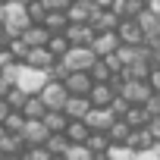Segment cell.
<instances>
[{
    "instance_id": "obj_1",
    "label": "cell",
    "mask_w": 160,
    "mask_h": 160,
    "mask_svg": "<svg viewBox=\"0 0 160 160\" xmlns=\"http://www.w3.org/2000/svg\"><path fill=\"white\" fill-rule=\"evenodd\" d=\"M3 28H7L10 41H13V38H22V35L32 28V19H28V10H25V3H19V0H10V3H7Z\"/></svg>"
},
{
    "instance_id": "obj_2",
    "label": "cell",
    "mask_w": 160,
    "mask_h": 160,
    "mask_svg": "<svg viewBox=\"0 0 160 160\" xmlns=\"http://www.w3.org/2000/svg\"><path fill=\"white\" fill-rule=\"evenodd\" d=\"M50 82L47 78V72H38V69H28L25 63H22V69H19V78H16V88L19 91H25L28 98H38L41 91H44V85Z\"/></svg>"
},
{
    "instance_id": "obj_3",
    "label": "cell",
    "mask_w": 160,
    "mask_h": 160,
    "mask_svg": "<svg viewBox=\"0 0 160 160\" xmlns=\"http://www.w3.org/2000/svg\"><path fill=\"white\" fill-rule=\"evenodd\" d=\"M116 94H119L129 107H148V101L154 98V91H151L148 82H122V85L116 88Z\"/></svg>"
},
{
    "instance_id": "obj_4",
    "label": "cell",
    "mask_w": 160,
    "mask_h": 160,
    "mask_svg": "<svg viewBox=\"0 0 160 160\" xmlns=\"http://www.w3.org/2000/svg\"><path fill=\"white\" fill-rule=\"evenodd\" d=\"M60 63H63L66 72H91V66L98 63V57L91 53V47H72Z\"/></svg>"
},
{
    "instance_id": "obj_5",
    "label": "cell",
    "mask_w": 160,
    "mask_h": 160,
    "mask_svg": "<svg viewBox=\"0 0 160 160\" xmlns=\"http://www.w3.org/2000/svg\"><path fill=\"white\" fill-rule=\"evenodd\" d=\"M119 35L116 32H104V35H94V41H91V53L98 57V60H110V57H116L119 53Z\"/></svg>"
},
{
    "instance_id": "obj_6",
    "label": "cell",
    "mask_w": 160,
    "mask_h": 160,
    "mask_svg": "<svg viewBox=\"0 0 160 160\" xmlns=\"http://www.w3.org/2000/svg\"><path fill=\"white\" fill-rule=\"evenodd\" d=\"M38 98L44 101L47 113H53V110H63V107H66V101H69V94H66L63 82H47V85H44V91H41Z\"/></svg>"
},
{
    "instance_id": "obj_7",
    "label": "cell",
    "mask_w": 160,
    "mask_h": 160,
    "mask_svg": "<svg viewBox=\"0 0 160 160\" xmlns=\"http://www.w3.org/2000/svg\"><path fill=\"white\" fill-rule=\"evenodd\" d=\"M63 88H66L69 98H88L91 88H94V82H91V75H88V72H69V75H66V82H63Z\"/></svg>"
},
{
    "instance_id": "obj_8",
    "label": "cell",
    "mask_w": 160,
    "mask_h": 160,
    "mask_svg": "<svg viewBox=\"0 0 160 160\" xmlns=\"http://www.w3.org/2000/svg\"><path fill=\"white\" fill-rule=\"evenodd\" d=\"M94 13L98 10H94L91 0H72L69 10H66V19H69V25H91V16Z\"/></svg>"
},
{
    "instance_id": "obj_9",
    "label": "cell",
    "mask_w": 160,
    "mask_h": 160,
    "mask_svg": "<svg viewBox=\"0 0 160 160\" xmlns=\"http://www.w3.org/2000/svg\"><path fill=\"white\" fill-rule=\"evenodd\" d=\"M119 44H126V47H144V32H141V25L135 22V19H126V22H119Z\"/></svg>"
},
{
    "instance_id": "obj_10",
    "label": "cell",
    "mask_w": 160,
    "mask_h": 160,
    "mask_svg": "<svg viewBox=\"0 0 160 160\" xmlns=\"http://www.w3.org/2000/svg\"><path fill=\"white\" fill-rule=\"evenodd\" d=\"M57 63H60V60H53V53H50L47 47H35V50H28V57H25V66H28V69H38V72H50Z\"/></svg>"
},
{
    "instance_id": "obj_11",
    "label": "cell",
    "mask_w": 160,
    "mask_h": 160,
    "mask_svg": "<svg viewBox=\"0 0 160 160\" xmlns=\"http://www.w3.org/2000/svg\"><path fill=\"white\" fill-rule=\"evenodd\" d=\"M113 122H116L113 110H94V107H91V113L85 116V126H88L91 132H98V135H107Z\"/></svg>"
},
{
    "instance_id": "obj_12",
    "label": "cell",
    "mask_w": 160,
    "mask_h": 160,
    "mask_svg": "<svg viewBox=\"0 0 160 160\" xmlns=\"http://www.w3.org/2000/svg\"><path fill=\"white\" fill-rule=\"evenodd\" d=\"M47 138H50V132H47L44 122H28V119H25V129H22V141H25V148H44Z\"/></svg>"
},
{
    "instance_id": "obj_13",
    "label": "cell",
    "mask_w": 160,
    "mask_h": 160,
    "mask_svg": "<svg viewBox=\"0 0 160 160\" xmlns=\"http://www.w3.org/2000/svg\"><path fill=\"white\" fill-rule=\"evenodd\" d=\"M116 98H119V94H116V88H113V85H94V88H91V94H88V101H91V107H94V110H110Z\"/></svg>"
},
{
    "instance_id": "obj_14",
    "label": "cell",
    "mask_w": 160,
    "mask_h": 160,
    "mask_svg": "<svg viewBox=\"0 0 160 160\" xmlns=\"http://www.w3.org/2000/svg\"><path fill=\"white\" fill-rule=\"evenodd\" d=\"M63 113H66L69 122H85V116L91 113V101L88 98H69L66 107H63Z\"/></svg>"
},
{
    "instance_id": "obj_15",
    "label": "cell",
    "mask_w": 160,
    "mask_h": 160,
    "mask_svg": "<svg viewBox=\"0 0 160 160\" xmlns=\"http://www.w3.org/2000/svg\"><path fill=\"white\" fill-rule=\"evenodd\" d=\"M63 35H66L69 47H91V41H94V28L91 25H69Z\"/></svg>"
},
{
    "instance_id": "obj_16",
    "label": "cell",
    "mask_w": 160,
    "mask_h": 160,
    "mask_svg": "<svg viewBox=\"0 0 160 160\" xmlns=\"http://www.w3.org/2000/svg\"><path fill=\"white\" fill-rule=\"evenodd\" d=\"M119 16H113L110 10H98L94 16H91V28H94V35H104V32H119Z\"/></svg>"
},
{
    "instance_id": "obj_17",
    "label": "cell",
    "mask_w": 160,
    "mask_h": 160,
    "mask_svg": "<svg viewBox=\"0 0 160 160\" xmlns=\"http://www.w3.org/2000/svg\"><path fill=\"white\" fill-rule=\"evenodd\" d=\"M122 119L129 122V129H132V132H138V129H148V126L154 122V116L148 113V107H129V113H126Z\"/></svg>"
},
{
    "instance_id": "obj_18",
    "label": "cell",
    "mask_w": 160,
    "mask_h": 160,
    "mask_svg": "<svg viewBox=\"0 0 160 160\" xmlns=\"http://www.w3.org/2000/svg\"><path fill=\"white\" fill-rule=\"evenodd\" d=\"M135 154H144V151H151L157 141H154V135H151V129H138V132H132L129 135V141H126Z\"/></svg>"
},
{
    "instance_id": "obj_19",
    "label": "cell",
    "mask_w": 160,
    "mask_h": 160,
    "mask_svg": "<svg viewBox=\"0 0 160 160\" xmlns=\"http://www.w3.org/2000/svg\"><path fill=\"white\" fill-rule=\"evenodd\" d=\"M22 41L28 44V50H35V47H47V41H50V32H47L44 25H32V28L22 35Z\"/></svg>"
},
{
    "instance_id": "obj_20",
    "label": "cell",
    "mask_w": 160,
    "mask_h": 160,
    "mask_svg": "<svg viewBox=\"0 0 160 160\" xmlns=\"http://www.w3.org/2000/svg\"><path fill=\"white\" fill-rule=\"evenodd\" d=\"M41 122L47 126V132H50V135H63V132L69 129V119H66V113H63V110H53V113H47Z\"/></svg>"
},
{
    "instance_id": "obj_21",
    "label": "cell",
    "mask_w": 160,
    "mask_h": 160,
    "mask_svg": "<svg viewBox=\"0 0 160 160\" xmlns=\"http://www.w3.org/2000/svg\"><path fill=\"white\" fill-rule=\"evenodd\" d=\"M88 75H91V82H94V85H110V82H113V78H116L107 60H98V63L91 66V72H88Z\"/></svg>"
},
{
    "instance_id": "obj_22",
    "label": "cell",
    "mask_w": 160,
    "mask_h": 160,
    "mask_svg": "<svg viewBox=\"0 0 160 160\" xmlns=\"http://www.w3.org/2000/svg\"><path fill=\"white\" fill-rule=\"evenodd\" d=\"M0 154H3V157H22V154H25L22 135H7L3 141H0Z\"/></svg>"
},
{
    "instance_id": "obj_23",
    "label": "cell",
    "mask_w": 160,
    "mask_h": 160,
    "mask_svg": "<svg viewBox=\"0 0 160 160\" xmlns=\"http://www.w3.org/2000/svg\"><path fill=\"white\" fill-rule=\"evenodd\" d=\"M63 135H66L69 144H85V141L91 138V129H88L85 122H69V129H66Z\"/></svg>"
},
{
    "instance_id": "obj_24",
    "label": "cell",
    "mask_w": 160,
    "mask_h": 160,
    "mask_svg": "<svg viewBox=\"0 0 160 160\" xmlns=\"http://www.w3.org/2000/svg\"><path fill=\"white\" fill-rule=\"evenodd\" d=\"M129 135H132V129H129V122H126V119H116V122L110 126V132H107L110 144H126V141H129Z\"/></svg>"
},
{
    "instance_id": "obj_25",
    "label": "cell",
    "mask_w": 160,
    "mask_h": 160,
    "mask_svg": "<svg viewBox=\"0 0 160 160\" xmlns=\"http://www.w3.org/2000/svg\"><path fill=\"white\" fill-rule=\"evenodd\" d=\"M44 28H47L50 35H63V32L69 28V19H66V13H47V19H44Z\"/></svg>"
},
{
    "instance_id": "obj_26",
    "label": "cell",
    "mask_w": 160,
    "mask_h": 160,
    "mask_svg": "<svg viewBox=\"0 0 160 160\" xmlns=\"http://www.w3.org/2000/svg\"><path fill=\"white\" fill-rule=\"evenodd\" d=\"M47 50L53 53V60H63L72 47H69V41H66V35H50V41H47Z\"/></svg>"
},
{
    "instance_id": "obj_27",
    "label": "cell",
    "mask_w": 160,
    "mask_h": 160,
    "mask_svg": "<svg viewBox=\"0 0 160 160\" xmlns=\"http://www.w3.org/2000/svg\"><path fill=\"white\" fill-rule=\"evenodd\" d=\"M44 148H47V154H50V157H66V151H69L72 144L66 141V135H50Z\"/></svg>"
},
{
    "instance_id": "obj_28",
    "label": "cell",
    "mask_w": 160,
    "mask_h": 160,
    "mask_svg": "<svg viewBox=\"0 0 160 160\" xmlns=\"http://www.w3.org/2000/svg\"><path fill=\"white\" fill-rule=\"evenodd\" d=\"M25 10H28V19H32V25H44V19H47V10H44V3H41V0H32V3H25Z\"/></svg>"
},
{
    "instance_id": "obj_29",
    "label": "cell",
    "mask_w": 160,
    "mask_h": 160,
    "mask_svg": "<svg viewBox=\"0 0 160 160\" xmlns=\"http://www.w3.org/2000/svg\"><path fill=\"white\" fill-rule=\"evenodd\" d=\"M7 50H10V57H13L16 63H25V57H28V44H25L22 38H13V41L7 44Z\"/></svg>"
},
{
    "instance_id": "obj_30",
    "label": "cell",
    "mask_w": 160,
    "mask_h": 160,
    "mask_svg": "<svg viewBox=\"0 0 160 160\" xmlns=\"http://www.w3.org/2000/svg\"><path fill=\"white\" fill-rule=\"evenodd\" d=\"M25 101H28V94H25V91H19V88H10V94H7V104H10V110H13V113H22Z\"/></svg>"
},
{
    "instance_id": "obj_31",
    "label": "cell",
    "mask_w": 160,
    "mask_h": 160,
    "mask_svg": "<svg viewBox=\"0 0 160 160\" xmlns=\"http://www.w3.org/2000/svg\"><path fill=\"white\" fill-rule=\"evenodd\" d=\"M3 129H7V135H22V129H25V116H22V113H10L7 122H3Z\"/></svg>"
},
{
    "instance_id": "obj_32",
    "label": "cell",
    "mask_w": 160,
    "mask_h": 160,
    "mask_svg": "<svg viewBox=\"0 0 160 160\" xmlns=\"http://www.w3.org/2000/svg\"><path fill=\"white\" fill-rule=\"evenodd\" d=\"M107 160H135V151H132L129 144H110Z\"/></svg>"
},
{
    "instance_id": "obj_33",
    "label": "cell",
    "mask_w": 160,
    "mask_h": 160,
    "mask_svg": "<svg viewBox=\"0 0 160 160\" xmlns=\"http://www.w3.org/2000/svg\"><path fill=\"white\" fill-rule=\"evenodd\" d=\"M66 160H94V154H91L85 144H72V148L66 151Z\"/></svg>"
},
{
    "instance_id": "obj_34",
    "label": "cell",
    "mask_w": 160,
    "mask_h": 160,
    "mask_svg": "<svg viewBox=\"0 0 160 160\" xmlns=\"http://www.w3.org/2000/svg\"><path fill=\"white\" fill-rule=\"evenodd\" d=\"M22 160H53V157L47 154V148H25Z\"/></svg>"
},
{
    "instance_id": "obj_35",
    "label": "cell",
    "mask_w": 160,
    "mask_h": 160,
    "mask_svg": "<svg viewBox=\"0 0 160 160\" xmlns=\"http://www.w3.org/2000/svg\"><path fill=\"white\" fill-rule=\"evenodd\" d=\"M41 3H44V10H47V13H66L72 0H41Z\"/></svg>"
},
{
    "instance_id": "obj_36",
    "label": "cell",
    "mask_w": 160,
    "mask_h": 160,
    "mask_svg": "<svg viewBox=\"0 0 160 160\" xmlns=\"http://www.w3.org/2000/svg\"><path fill=\"white\" fill-rule=\"evenodd\" d=\"M148 85H151V91H154V94H160V69H151Z\"/></svg>"
},
{
    "instance_id": "obj_37",
    "label": "cell",
    "mask_w": 160,
    "mask_h": 160,
    "mask_svg": "<svg viewBox=\"0 0 160 160\" xmlns=\"http://www.w3.org/2000/svg\"><path fill=\"white\" fill-rule=\"evenodd\" d=\"M13 63H16V60L10 57V50H0V72H3L7 66H13Z\"/></svg>"
},
{
    "instance_id": "obj_38",
    "label": "cell",
    "mask_w": 160,
    "mask_h": 160,
    "mask_svg": "<svg viewBox=\"0 0 160 160\" xmlns=\"http://www.w3.org/2000/svg\"><path fill=\"white\" fill-rule=\"evenodd\" d=\"M135 160H160V154L151 148V151H144V154H135Z\"/></svg>"
},
{
    "instance_id": "obj_39",
    "label": "cell",
    "mask_w": 160,
    "mask_h": 160,
    "mask_svg": "<svg viewBox=\"0 0 160 160\" xmlns=\"http://www.w3.org/2000/svg\"><path fill=\"white\" fill-rule=\"evenodd\" d=\"M91 3H94V10H113L116 0H91Z\"/></svg>"
},
{
    "instance_id": "obj_40",
    "label": "cell",
    "mask_w": 160,
    "mask_h": 160,
    "mask_svg": "<svg viewBox=\"0 0 160 160\" xmlns=\"http://www.w3.org/2000/svg\"><path fill=\"white\" fill-rule=\"evenodd\" d=\"M10 113H13V110H10V104H7V101H0V126L7 122V116H10Z\"/></svg>"
},
{
    "instance_id": "obj_41",
    "label": "cell",
    "mask_w": 160,
    "mask_h": 160,
    "mask_svg": "<svg viewBox=\"0 0 160 160\" xmlns=\"http://www.w3.org/2000/svg\"><path fill=\"white\" fill-rule=\"evenodd\" d=\"M148 129H151V135H154V141H160V116H157V119H154V122H151Z\"/></svg>"
},
{
    "instance_id": "obj_42",
    "label": "cell",
    "mask_w": 160,
    "mask_h": 160,
    "mask_svg": "<svg viewBox=\"0 0 160 160\" xmlns=\"http://www.w3.org/2000/svg\"><path fill=\"white\" fill-rule=\"evenodd\" d=\"M7 44H10V35H7L3 25H0V50H7Z\"/></svg>"
},
{
    "instance_id": "obj_43",
    "label": "cell",
    "mask_w": 160,
    "mask_h": 160,
    "mask_svg": "<svg viewBox=\"0 0 160 160\" xmlns=\"http://www.w3.org/2000/svg\"><path fill=\"white\" fill-rule=\"evenodd\" d=\"M148 10H154V13L160 16V0H148Z\"/></svg>"
},
{
    "instance_id": "obj_44",
    "label": "cell",
    "mask_w": 160,
    "mask_h": 160,
    "mask_svg": "<svg viewBox=\"0 0 160 160\" xmlns=\"http://www.w3.org/2000/svg\"><path fill=\"white\" fill-rule=\"evenodd\" d=\"M3 138H7V129H3V126H0V141H3Z\"/></svg>"
},
{
    "instance_id": "obj_45",
    "label": "cell",
    "mask_w": 160,
    "mask_h": 160,
    "mask_svg": "<svg viewBox=\"0 0 160 160\" xmlns=\"http://www.w3.org/2000/svg\"><path fill=\"white\" fill-rule=\"evenodd\" d=\"M94 160H107V154H101V157H94Z\"/></svg>"
},
{
    "instance_id": "obj_46",
    "label": "cell",
    "mask_w": 160,
    "mask_h": 160,
    "mask_svg": "<svg viewBox=\"0 0 160 160\" xmlns=\"http://www.w3.org/2000/svg\"><path fill=\"white\" fill-rule=\"evenodd\" d=\"M7 160H22V157H7Z\"/></svg>"
},
{
    "instance_id": "obj_47",
    "label": "cell",
    "mask_w": 160,
    "mask_h": 160,
    "mask_svg": "<svg viewBox=\"0 0 160 160\" xmlns=\"http://www.w3.org/2000/svg\"><path fill=\"white\" fill-rule=\"evenodd\" d=\"M53 160H66V157H53Z\"/></svg>"
},
{
    "instance_id": "obj_48",
    "label": "cell",
    "mask_w": 160,
    "mask_h": 160,
    "mask_svg": "<svg viewBox=\"0 0 160 160\" xmlns=\"http://www.w3.org/2000/svg\"><path fill=\"white\" fill-rule=\"evenodd\" d=\"M0 3H10V0H0Z\"/></svg>"
}]
</instances>
